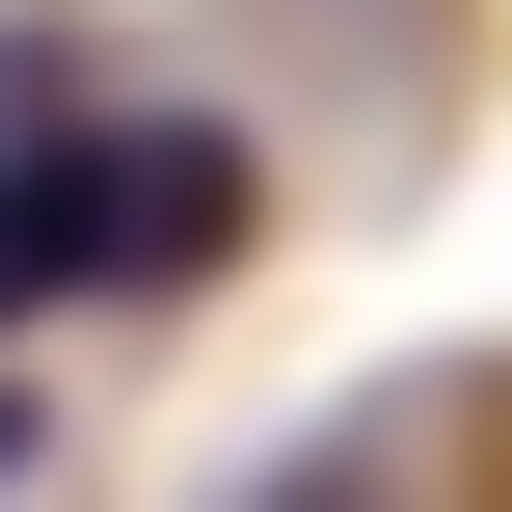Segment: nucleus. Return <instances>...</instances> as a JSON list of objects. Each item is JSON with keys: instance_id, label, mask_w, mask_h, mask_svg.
Wrapping results in <instances>:
<instances>
[{"instance_id": "1", "label": "nucleus", "mask_w": 512, "mask_h": 512, "mask_svg": "<svg viewBox=\"0 0 512 512\" xmlns=\"http://www.w3.org/2000/svg\"><path fill=\"white\" fill-rule=\"evenodd\" d=\"M243 216V162L216 135H81V162H27L0 189V297H54V270H189Z\"/></svg>"}]
</instances>
